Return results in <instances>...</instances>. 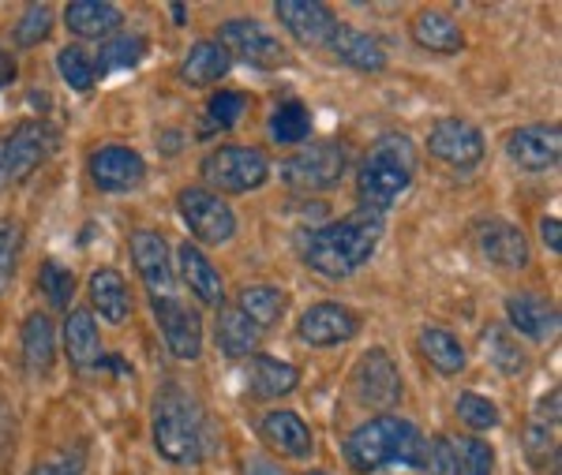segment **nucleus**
<instances>
[{
  "mask_svg": "<svg viewBox=\"0 0 562 475\" xmlns=\"http://www.w3.org/2000/svg\"><path fill=\"white\" fill-rule=\"evenodd\" d=\"M383 225H386L383 214L360 206V210H352V214L338 217V222L312 228L301 244V255L307 267L315 273H323V278H330V281L352 278V273L375 255L379 240H383Z\"/></svg>",
  "mask_w": 562,
  "mask_h": 475,
  "instance_id": "1",
  "label": "nucleus"
},
{
  "mask_svg": "<svg viewBox=\"0 0 562 475\" xmlns=\"http://www.w3.org/2000/svg\"><path fill=\"white\" fill-rule=\"evenodd\" d=\"M150 438L158 456L169 464H199L214 450V427L206 419L203 405L177 382L158 389L150 412Z\"/></svg>",
  "mask_w": 562,
  "mask_h": 475,
  "instance_id": "2",
  "label": "nucleus"
},
{
  "mask_svg": "<svg viewBox=\"0 0 562 475\" xmlns=\"http://www.w3.org/2000/svg\"><path fill=\"white\" fill-rule=\"evenodd\" d=\"M346 461L357 475H375L383 468H424L428 442L409 419L375 416L346 438Z\"/></svg>",
  "mask_w": 562,
  "mask_h": 475,
  "instance_id": "3",
  "label": "nucleus"
},
{
  "mask_svg": "<svg viewBox=\"0 0 562 475\" xmlns=\"http://www.w3.org/2000/svg\"><path fill=\"white\" fill-rule=\"evenodd\" d=\"M413 177H416V146L409 135H402V132L379 135V139L371 143L364 166H360V177H357L360 203H364V210L386 214V210L409 191Z\"/></svg>",
  "mask_w": 562,
  "mask_h": 475,
  "instance_id": "4",
  "label": "nucleus"
},
{
  "mask_svg": "<svg viewBox=\"0 0 562 475\" xmlns=\"http://www.w3.org/2000/svg\"><path fill=\"white\" fill-rule=\"evenodd\" d=\"M60 132L49 121H23L12 127L8 139H0V191L23 184L31 172L57 154Z\"/></svg>",
  "mask_w": 562,
  "mask_h": 475,
  "instance_id": "5",
  "label": "nucleus"
},
{
  "mask_svg": "<svg viewBox=\"0 0 562 475\" xmlns=\"http://www.w3.org/2000/svg\"><path fill=\"white\" fill-rule=\"evenodd\" d=\"M203 180L225 195H248V191L262 188L270 180V161L267 154L256 150V146H217L203 158Z\"/></svg>",
  "mask_w": 562,
  "mask_h": 475,
  "instance_id": "6",
  "label": "nucleus"
},
{
  "mask_svg": "<svg viewBox=\"0 0 562 475\" xmlns=\"http://www.w3.org/2000/svg\"><path fill=\"white\" fill-rule=\"evenodd\" d=\"M278 177L293 191H330L346 177V146L312 143L278 166Z\"/></svg>",
  "mask_w": 562,
  "mask_h": 475,
  "instance_id": "7",
  "label": "nucleus"
},
{
  "mask_svg": "<svg viewBox=\"0 0 562 475\" xmlns=\"http://www.w3.org/2000/svg\"><path fill=\"white\" fill-rule=\"evenodd\" d=\"M177 210H180V222L192 233V240L206 244V248L229 244L233 233H237V217H233L229 203H222L206 188H184L177 195Z\"/></svg>",
  "mask_w": 562,
  "mask_h": 475,
  "instance_id": "8",
  "label": "nucleus"
},
{
  "mask_svg": "<svg viewBox=\"0 0 562 475\" xmlns=\"http://www.w3.org/2000/svg\"><path fill=\"white\" fill-rule=\"evenodd\" d=\"M428 150L431 158H439L442 166L465 172L476 169L484 161V135H480L476 124L461 121V116H447V121H435L428 132Z\"/></svg>",
  "mask_w": 562,
  "mask_h": 475,
  "instance_id": "9",
  "label": "nucleus"
},
{
  "mask_svg": "<svg viewBox=\"0 0 562 475\" xmlns=\"http://www.w3.org/2000/svg\"><path fill=\"white\" fill-rule=\"evenodd\" d=\"M217 45H222L229 57H240L256 68H278L285 64V45L267 31L259 20H229L217 31Z\"/></svg>",
  "mask_w": 562,
  "mask_h": 475,
  "instance_id": "10",
  "label": "nucleus"
},
{
  "mask_svg": "<svg viewBox=\"0 0 562 475\" xmlns=\"http://www.w3.org/2000/svg\"><path fill=\"white\" fill-rule=\"evenodd\" d=\"M154 323H158L161 337H166V349L177 355V360H199L203 355V323L188 304H180L177 296L166 299H150Z\"/></svg>",
  "mask_w": 562,
  "mask_h": 475,
  "instance_id": "11",
  "label": "nucleus"
},
{
  "mask_svg": "<svg viewBox=\"0 0 562 475\" xmlns=\"http://www.w3.org/2000/svg\"><path fill=\"white\" fill-rule=\"evenodd\" d=\"M352 382H357V397L375 412H390L402 400V371L386 349H368L364 360L357 363Z\"/></svg>",
  "mask_w": 562,
  "mask_h": 475,
  "instance_id": "12",
  "label": "nucleus"
},
{
  "mask_svg": "<svg viewBox=\"0 0 562 475\" xmlns=\"http://www.w3.org/2000/svg\"><path fill=\"white\" fill-rule=\"evenodd\" d=\"M132 262H135V273L143 278V285L150 289V299L177 296V278H173V262H169L166 236L150 233V228L132 233Z\"/></svg>",
  "mask_w": 562,
  "mask_h": 475,
  "instance_id": "13",
  "label": "nucleus"
},
{
  "mask_svg": "<svg viewBox=\"0 0 562 475\" xmlns=\"http://www.w3.org/2000/svg\"><path fill=\"white\" fill-rule=\"evenodd\" d=\"M296 333H301V341L312 344V349L346 344L360 333V315L357 310H349L346 304H315L301 315Z\"/></svg>",
  "mask_w": 562,
  "mask_h": 475,
  "instance_id": "14",
  "label": "nucleus"
},
{
  "mask_svg": "<svg viewBox=\"0 0 562 475\" xmlns=\"http://www.w3.org/2000/svg\"><path fill=\"white\" fill-rule=\"evenodd\" d=\"M143 177H147V166L132 146H102V150L90 154V180H94L98 191L124 195V191L139 188Z\"/></svg>",
  "mask_w": 562,
  "mask_h": 475,
  "instance_id": "15",
  "label": "nucleus"
},
{
  "mask_svg": "<svg viewBox=\"0 0 562 475\" xmlns=\"http://www.w3.org/2000/svg\"><path fill=\"white\" fill-rule=\"evenodd\" d=\"M274 15L296 42L312 45V49L330 45V34L338 31V15L326 4H319V0H278Z\"/></svg>",
  "mask_w": 562,
  "mask_h": 475,
  "instance_id": "16",
  "label": "nucleus"
},
{
  "mask_svg": "<svg viewBox=\"0 0 562 475\" xmlns=\"http://www.w3.org/2000/svg\"><path fill=\"white\" fill-rule=\"evenodd\" d=\"M506 154L510 161L525 172H548L559 166L562 139H559V124H529L506 139Z\"/></svg>",
  "mask_w": 562,
  "mask_h": 475,
  "instance_id": "17",
  "label": "nucleus"
},
{
  "mask_svg": "<svg viewBox=\"0 0 562 475\" xmlns=\"http://www.w3.org/2000/svg\"><path fill=\"white\" fill-rule=\"evenodd\" d=\"M476 248L487 262L503 270H525L532 262L529 240L518 225L503 222V217H487V222L476 225Z\"/></svg>",
  "mask_w": 562,
  "mask_h": 475,
  "instance_id": "18",
  "label": "nucleus"
},
{
  "mask_svg": "<svg viewBox=\"0 0 562 475\" xmlns=\"http://www.w3.org/2000/svg\"><path fill=\"white\" fill-rule=\"evenodd\" d=\"M506 330H518L529 341H551L559 333V307L537 292L506 296Z\"/></svg>",
  "mask_w": 562,
  "mask_h": 475,
  "instance_id": "19",
  "label": "nucleus"
},
{
  "mask_svg": "<svg viewBox=\"0 0 562 475\" xmlns=\"http://www.w3.org/2000/svg\"><path fill=\"white\" fill-rule=\"evenodd\" d=\"M177 270H180V281L188 285V292H195L199 304H206V307H222L225 304L222 273H217V267H214L211 259H206L199 244H180Z\"/></svg>",
  "mask_w": 562,
  "mask_h": 475,
  "instance_id": "20",
  "label": "nucleus"
},
{
  "mask_svg": "<svg viewBox=\"0 0 562 475\" xmlns=\"http://www.w3.org/2000/svg\"><path fill=\"white\" fill-rule=\"evenodd\" d=\"M124 15L116 4L109 0H76V4L65 8V26L76 38L87 42H109L116 31H121Z\"/></svg>",
  "mask_w": 562,
  "mask_h": 475,
  "instance_id": "21",
  "label": "nucleus"
},
{
  "mask_svg": "<svg viewBox=\"0 0 562 475\" xmlns=\"http://www.w3.org/2000/svg\"><path fill=\"white\" fill-rule=\"evenodd\" d=\"M20 344H23V367H26V374H31V378H49L53 363H57V333H53L49 315H42V310L26 315Z\"/></svg>",
  "mask_w": 562,
  "mask_h": 475,
  "instance_id": "22",
  "label": "nucleus"
},
{
  "mask_svg": "<svg viewBox=\"0 0 562 475\" xmlns=\"http://www.w3.org/2000/svg\"><path fill=\"white\" fill-rule=\"evenodd\" d=\"M296 386H301V371L285 360H274V355L256 352L248 360V393L256 400H278L289 397Z\"/></svg>",
  "mask_w": 562,
  "mask_h": 475,
  "instance_id": "23",
  "label": "nucleus"
},
{
  "mask_svg": "<svg viewBox=\"0 0 562 475\" xmlns=\"http://www.w3.org/2000/svg\"><path fill=\"white\" fill-rule=\"evenodd\" d=\"M330 53L357 71H383L386 68L383 42L371 38L368 31H357V26H346V23H338V31L330 34Z\"/></svg>",
  "mask_w": 562,
  "mask_h": 475,
  "instance_id": "24",
  "label": "nucleus"
},
{
  "mask_svg": "<svg viewBox=\"0 0 562 475\" xmlns=\"http://www.w3.org/2000/svg\"><path fill=\"white\" fill-rule=\"evenodd\" d=\"M65 352L71 360V367L90 371V367H102L105 352H102V333H98V323L90 310H71L65 318Z\"/></svg>",
  "mask_w": 562,
  "mask_h": 475,
  "instance_id": "25",
  "label": "nucleus"
},
{
  "mask_svg": "<svg viewBox=\"0 0 562 475\" xmlns=\"http://www.w3.org/2000/svg\"><path fill=\"white\" fill-rule=\"evenodd\" d=\"M262 438H267L270 445H274L278 453L293 456V461H304L307 453L315 450L312 442V431H307V423L296 412H285V408H278V412H267L259 423Z\"/></svg>",
  "mask_w": 562,
  "mask_h": 475,
  "instance_id": "26",
  "label": "nucleus"
},
{
  "mask_svg": "<svg viewBox=\"0 0 562 475\" xmlns=\"http://www.w3.org/2000/svg\"><path fill=\"white\" fill-rule=\"evenodd\" d=\"M90 307L105 318V323L121 326L132 315V296H128V281L121 270H94L90 273Z\"/></svg>",
  "mask_w": 562,
  "mask_h": 475,
  "instance_id": "27",
  "label": "nucleus"
},
{
  "mask_svg": "<svg viewBox=\"0 0 562 475\" xmlns=\"http://www.w3.org/2000/svg\"><path fill=\"white\" fill-rule=\"evenodd\" d=\"M233 68V57L222 49L214 38H203L195 42L192 49H188L184 64H180V79H184L188 87L203 90V87H214L217 79H225Z\"/></svg>",
  "mask_w": 562,
  "mask_h": 475,
  "instance_id": "28",
  "label": "nucleus"
},
{
  "mask_svg": "<svg viewBox=\"0 0 562 475\" xmlns=\"http://www.w3.org/2000/svg\"><path fill=\"white\" fill-rule=\"evenodd\" d=\"M217 349H222L229 360H251L262 344V330L256 323L240 315L237 307H217Z\"/></svg>",
  "mask_w": 562,
  "mask_h": 475,
  "instance_id": "29",
  "label": "nucleus"
},
{
  "mask_svg": "<svg viewBox=\"0 0 562 475\" xmlns=\"http://www.w3.org/2000/svg\"><path fill=\"white\" fill-rule=\"evenodd\" d=\"M413 42L428 53H442V57H454L465 49V34H461L458 20H450L447 12H420L413 20Z\"/></svg>",
  "mask_w": 562,
  "mask_h": 475,
  "instance_id": "30",
  "label": "nucleus"
},
{
  "mask_svg": "<svg viewBox=\"0 0 562 475\" xmlns=\"http://www.w3.org/2000/svg\"><path fill=\"white\" fill-rule=\"evenodd\" d=\"M285 307H289V296L278 285H244L237 296V310L248 318V323H256L262 333H267L274 323H281Z\"/></svg>",
  "mask_w": 562,
  "mask_h": 475,
  "instance_id": "31",
  "label": "nucleus"
},
{
  "mask_svg": "<svg viewBox=\"0 0 562 475\" xmlns=\"http://www.w3.org/2000/svg\"><path fill=\"white\" fill-rule=\"evenodd\" d=\"M420 352L439 374H461V371H465V349H461V341L450 330H439V326L420 330Z\"/></svg>",
  "mask_w": 562,
  "mask_h": 475,
  "instance_id": "32",
  "label": "nucleus"
},
{
  "mask_svg": "<svg viewBox=\"0 0 562 475\" xmlns=\"http://www.w3.org/2000/svg\"><path fill=\"white\" fill-rule=\"evenodd\" d=\"M147 38L143 34H116V38H109L102 45V53H98L94 60V79L98 76H109V71H121V68H135L143 57H147Z\"/></svg>",
  "mask_w": 562,
  "mask_h": 475,
  "instance_id": "33",
  "label": "nucleus"
},
{
  "mask_svg": "<svg viewBox=\"0 0 562 475\" xmlns=\"http://www.w3.org/2000/svg\"><path fill=\"white\" fill-rule=\"evenodd\" d=\"M307 132H312V113H307L304 102H281L270 116V139L281 146L304 143Z\"/></svg>",
  "mask_w": 562,
  "mask_h": 475,
  "instance_id": "34",
  "label": "nucleus"
},
{
  "mask_svg": "<svg viewBox=\"0 0 562 475\" xmlns=\"http://www.w3.org/2000/svg\"><path fill=\"white\" fill-rule=\"evenodd\" d=\"M484 349H487V360H492L503 374H521L525 367H529L521 344L514 341V333L506 330V326H487V330H484Z\"/></svg>",
  "mask_w": 562,
  "mask_h": 475,
  "instance_id": "35",
  "label": "nucleus"
},
{
  "mask_svg": "<svg viewBox=\"0 0 562 475\" xmlns=\"http://www.w3.org/2000/svg\"><path fill=\"white\" fill-rule=\"evenodd\" d=\"M57 71L71 90H79V94H87V90L94 87V60H90L79 45H65V49L57 53Z\"/></svg>",
  "mask_w": 562,
  "mask_h": 475,
  "instance_id": "36",
  "label": "nucleus"
},
{
  "mask_svg": "<svg viewBox=\"0 0 562 475\" xmlns=\"http://www.w3.org/2000/svg\"><path fill=\"white\" fill-rule=\"evenodd\" d=\"M38 289L45 292V299H49V307L57 310H68L71 296H76V278H71V270H65L60 262H42L38 270Z\"/></svg>",
  "mask_w": 562,
  "mask_h": 475,
  "instance_id": "37",
  "label": "nucleus"
},
{
  "mask_svg": "<svg viewBox=\"0 0 562 475\" xmlns=\"http://www.w3.org/2000/svg\"><path fill=\"white\" fill-rule=\"evenodd\" d=\"M525 453H529L532 468L540 475H559V442L543 423L529 427V434H525Z\"/></svg>",
  "mask_w": 562,
  "mask_h": 475,
  "instance_id": "38",
  "label": "nucleus"
},
{
  "mask_svg": "<svg viewBox=\"0 0 562 475\" xmlns=\"http://www.w3.org/2000/svg\"><path fill=\"white\" fill-rule=\"evenodd\" d=\"M458 475H495V450L484 438H458Z\"/></svg>",
  "mask_w": 562,
  "mask_h": 475,
  "instance_id": "39",
  "label": "nucleus"
},
{
  "mask_svg": "<svg viewBox=\"0 0 562 475\" xmlns=\"http://www.w3.org/2000/svg\"><path fill=\"white\" fill-rule=\"evenodd\" d=\"M53 34V8L49 4H31L15 23V45L20 49H34Z\"/></svg>",
  "mask_w": 562,
  "mask_h": 475,
  "instance_id": "40",
  "label": "nucleus"
},
{
  "mask_svg": "<svg viewBox=\"0 0 562 475\" xmlns=\"http://www.w3.org/2000/svg\"><path fill=\"white\" fill-rule=\"evenodd\" d=\"M23 255V228L15 222H0V296L12 289Z\"/></svg>",
  "mask_w": 562,
  "mask_h": 475,
  "instance_id": "41",
  "label": "nucleus"
},
{
  "mask_svg": "<svg viewBox=\"0 0 562 475\" xmlns=\"http://www.w3.org/2000/svg\"><path fill=\"white\" fill-rule=\"evenodd\" d=\"M244 113H248V94H240V90H217L211 98V105H206V121H211V127H217V132L237 127Z\"/></svg>",
  "mask_w": 562,
  "mask_h": 475,
  "instance_id": "42",
  "label": "nucleus"
},
{
  "mask_svg": "<svg viewBox=\"0 0 562 475\" xmlns=\"http://www.w3.org/2000/svg\"><path fill=\"white\" fill-rule=\"evenodd\" d=\"M458 419L473 431H495L498 427V408L480 393H461L458 397Z\"/></svg>",
  "mask_w": 562,
  "mask_h": 475,
  "instance_id": "43",
  "label": "nucleus"
},
{
  "mask_svg": "<svg viewBox=\"0 0 562 475\" xmlns=\"http://www.w3.org/2000/svg\"><path fill=\"white\" fill-rule=\"evenodd\" d=\"M87 468V445H71V450L53 453L49 461H38L31 475H83Z\"/></svg>",
  "mask_w": 562,
  "mask_h": 475,
  "instance_id": "44",
  "label": "nucleus"
},
{
  "mask_svg": "<svg viewBox=\"0 0 562 475\" xmlns=\"http://www.w3.org/2000/svg\"><path fill=\"white\" fill-rule=\"evenodd\" d=\"M428 475H458V456H454V442L450 438H431L428 445V461H424Z\"/></svg>",
  "mask_w": 562,
  "mask_h": 475,
  "instance_id": "45",
  "label": "nucleus"
},
{
  "mask_svg": "<svg viewBox=\"0 0 562 475\" xmlns=\"http://www.w3.org/2000/svg\"><path fill=\"white\" fill-rule=\"evenodd\" d=\"M540 240L551 255H562V225L559 217H540Z\"/></svg>",
  "mask_w": 562,
  "mask_h": 475,
  "instance_id": "46",
  "label": "nucleus"
},
{
  "mask_svg": "<svg viewBox=\"0 0 562 475\" xmlns=\"http://www.w3.org/2000/svg\"><path fill=\"white\" fill-rule=\"evenodd\" d=\"M559 400H562V393H559V389H551L548 397H543L540 405H537V412H540V423H543V427H548V423L555 427V423H559V416H562V412H559Z\"/></svg>",
  "mask_w": 562,
  "mask_h": 475,
  "instance_id": "47",
  "label": "nucleus"
},
{
  "mask_svg": "<svg viewBox=\"0 0 562 475\" xmlns=\"http://www.w3.org/2000/svg\"><path fill=\"white\" fill-rule=\"evenodd\" d=\"M15 76H20V64H15L12 53H8L4 45H0V90L12 87V83H15Z\"/></svg>",
  "mask_w": 562,
  "mask_h": 475,
  "instance_id": "48",
  "label": "nucleus"
},
{
  "mask_svg": "<svg viewBox=\"0 0 562 475\" xmlns=\"http://www.w3.org/2000/svg\"><path fill=\"white\" fill-rule=\"evenodd\" d=\"M244 475H285V472H281L270 456H248V461H244Z\"/></svg>",
  "mask_w": 562,
  "mask_h": 475,
  "instance_id": "49",
  "label": "nucleus"
},
{
  "mask_svg": "<svg viewBox=\"0 0 562 475\" xmlns=\"http://www.w3.org/2000/svg\"><path fill=\"white\" fill-rule=\"evenodd\" d=\"M169 12H173L177 26H184V20H188V8H184V4H173V8H169Z\"/></svg>",
  "mask_w": 562,
  "mask_h": 475,
  "instance_id": "50",
  "label": "nucleus"
},
{
  "mask_svg": "<svg viewBox=\"0 0 562 475\" xmlns=\"http://www.w3.org/2000/svg\"><path fill=\"white\" fill-rule=\"evenodd\" d=\"M307 475H326V472H307Z\"/></svg>",
  "mask_w": 562,
  "mask_h": 475,
  "instance_id": "51",
  "label": "nucleus"
}]
</instances>
